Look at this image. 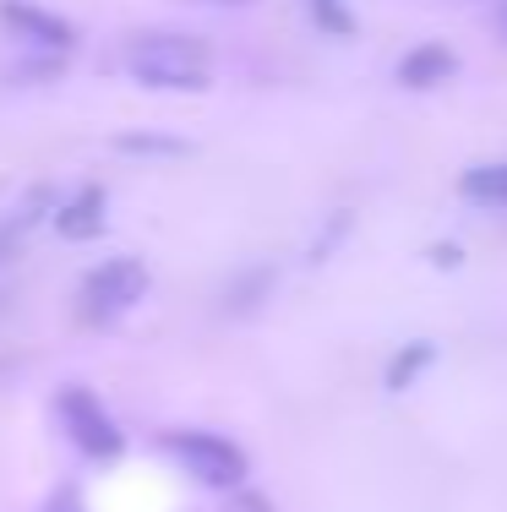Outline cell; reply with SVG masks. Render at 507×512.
I'll list each match as a JSON object with an SVG mask.
<instances>
[{"mask_svg": "<svg viewBox=\"0 0 507 512\" xmlns=\"http://www.w3.org/2000/svg\"><path fill=\"white\" fill-rule=\"evenodd\" d=\"M44 512H88V507H82V491H77V485H60L50 502H44Z\"/></svg>", "mask_w": 507, "mask_h": 512, "instance_id": "14", "label": "cell"}, {"mask_svg": "<svg viewBox=\"0 0 507 512\" xmlns=\"http://www.w3.org/2000/svg\"><path fill=\"white\" fill-rule=\"evenodd\" d=\"M453 71H458V55L448 50V44H415L404 60H398V88H409V93H426V88H442V82H453Z\"/></svg>", "mask_w": 507, "mask_h": 512, "instance_id": "6", "label": "cell"}, {"mask_svg": "<svg viewBox=\"0 0 507 512\" xmlns=\"http://www.w3.org/2000/svg\"><path fill=\"white\" fill-rule=\"evenodd\" d=\"M126 71L153 93H202L213 82V55L191 33H137L126 44Z\"/></svg>", "mask_w": 507, "mask_h": 512, "instance_id": "1", "label": "cell"}, {"mask_svg": "<svg viewBox=\"0 0 507 512\" xmlns=\"http://www.w3.org/2000/svg\"><path fill=\"white\" fill-rule=\"evenodd\" d=\"M142 300H148V267H142L137 256H110V262H99L88 278H82L77 316L88 327H110L126 311H137Z\"/></svg>", "mask_w": 507, "mask_h": 512, "instance_id": "2", "label": "cell"}, {"mask_svg": "<svg viewBox=\"0 0 507 512\" xmlns=\"http://www.w3.org/2000/svg\"><path fill=\"white\" fill-rule=\"evenodd\" d=\"M0 28H6L11 39H22L28 50H44V55L77 50V22L60 17V11L33 6V0H0Z\"/></svg>", "mask_w": 507, "mask_h": 512, "instance_id": "5", "label": "cell"}, {"mask_svg": "<svg viewBox=\"0 0 507 512\" xmlns=\"http://www.w3.org/2000/svg\"><path fill=\"white\" fill-rule=\"evenodd\" d=\"M502 28H507V6H502Z\"/></svg>", "mask_w": 507, "mask_h": 512, "instance_id": "17", "label": "cell"}, {"mask_svg": "<svg viewBox=\"0 0 507 512\" xmlns=\"http://www.w3.org/2000/svg\"><path fill=\"white\" fill-rule=\"evenodd\" d=\"M458 197L480 207H507V164H469L458 175Z\"/></svg>", "mask_w": 507, "mask_h": 512, "instance_id": "8", "label": "cell"}, {"mask_svg": "<svg viewBox=\"0 0 507 512\" xmlns=\"http://www.w3.org/2000/svg\"><path fill=\"white\" fill-rule=\"evenodd\" d=\"M55 414H60V425H66L71 447H77L82 458H120V453H126V436H120L115 414L104 409V404H99V398H93L82 382L60 387Z\"/></svg>", "mask_w": 507, "mask_h": 512, "instance_id": "4", "label": "cell"}, {"mask_svg": "<svg viewBox=\"0 0 507 512\" xmlns=\"http://www.w3.org/2000/svg\"><path fill=\"white\" fill-rule=\"evenodd\" d=\"M311 6V22H317L328 39H355L360 33V22H355V11H349V0H306Z\"/></svg>", "mask_w": 507, "mask_h": 512, "instance_id": "11", "label": "cell"}, {"mask_svg": "<svg viewBox=\"0 0 507 512\" xmlns=\"http://www.w3.org/2000/svg\"><path fill=\"white\" fill-rule=\"evenodd\" d=\"M431 365H437V344L415 338V344H404V349L388 360V376H382V382H388V393H409V387H415V376L431 371Z\"/></svg>", "mask_w": 507, "mask_h": 512, "instance_id": "9", "label": "cell"}, {"mask_svg": "<svg viewBox=\"0 0 507 512\" xmlns=\"http://www.w3.org/2000/svg\"><path fill=\"white\" fill-rule=\"evenodd\" d=\"M164 453L175 458L197 485H208V491H240L246 474H251V458L219 431H169Z\"/></svg>", "mask_w": 507, "mask_h": 512, "instance_id": "3", "label": "cell"}, {"mask_svg": "<svg viewBox=\"0 0 507 512\" xmlns=\"http://www.w3.org/2000/svg\"><path fill=\"white\" fill-rule=\"evenodd\" d=\"M44 202H50V191H33L28 207H17L11 218H0V262H6V256H17V246L28 240V229L44 218Z\"/></svg>", "mask_w": 507, "mask_h": 512, "instance_id": "10", "label": "cell"}, {"mask_svg": "<svg viewBox=\"0 0 507 512\" xmlns=\"http://www.w3.org/2000/svg\"><path fill=\"white\" fill-rule=\"evenodd\" d=\"M240 512H268V502H262V496H246V502H240Z\"/></svg>", "mask_w": 507, "mask_h": 512, "instance_id": "16", "label": "cell"}, {"mask_svg": "<svg viewBox=\"0 0 507 512\" xmlns=\"http://www.w3.org/2000/svg\"><path fill=\"white\" fill-rule=\"evenodd\" d=\"M235 6H246V0H235Z\"/></svg>", "mask_w": 507, "mask_h": 512, "instance_id": "18", "label": "cell"}, {"mask_svg": "<svg viewBox=\"0 0 507 512\" xmlns=\"http://www.w3.org/2000/svg\"><path fill=\"white\" fill-rule=\"evenodd\" d=\"M268 284H273V273H268V267H262V273H251L240 289H229V311H246V306H257V300L268 295Z\"/></svg>", "mask_w": 507, "mask_h": 512, "instance_id": "12", "label": "cell"}, {"mask_svg": "<svg viewBox=\"0 0 507 512\" xmlns=\"http://www.w3.org/2000/svg\"><path fill=\"white\" fill-rule=\"evenodd\" d=\"M104 224H110V197H104V186H82L71 202H60L55 213V229L66 240H99Z\"/></svg>", "mask_w": 507, "mask_h": 512, "instance_id": "7", "label": "cell"}, {"mask_svg": "<svg viewBox=\"0 0 507 512\" xmlns=\"http://www.w3.org/2000/svg\"><path fill=\"white\" fill-rule=\"evenodd\" d=\"M115 148L120 153H186V142H175V137H120Z\"/></svg>", "mask_w": 507, "mask_h": 512, "instance_id": "13", "label": "cell"}, {"mask_svg": "<svg viewBox=\"0 0 507 512\" xmlns=\"http://www.w3.org/2000/svg\"><path fill=\"white\" fill-rule=\"evenodd\" d=\"M431 262H437V267H458V262H464V251H458V246H431Z\"/></svg>", "mask_w": 507, "mask_h": 512, "instance_id": "15", "label": "cell"}]
</instances>
